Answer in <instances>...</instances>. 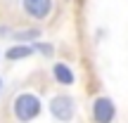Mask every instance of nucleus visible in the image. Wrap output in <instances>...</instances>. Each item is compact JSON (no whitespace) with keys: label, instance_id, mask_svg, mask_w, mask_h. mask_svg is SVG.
Returning a JSON list of instances; mask_svg holds the SVG:
<instances>
[{"label":"nucleus","instance_id":"f257e3e1","mask_svg":"<svg viewBox=\"0 0 128 123\" xmlns=\"http://www.w3.org/2000/svg\"><path fill=\"white\" fill-rule=\"evenodd\" d=\"M43 111V102L36 92H19L12 102V114L19 123H31L40 116Z\"/></svg>","mask_w":128,"mask_h":123},{"label":"nucleus","instance_id":"f03ea898","mask_svg":"<svg viewBox=\"0 0 128 123\" xmlns=\"http://www.w3.org/2000/svg\"><path fill=\"white\" fill-rule=\"evenodd\" d=\"M48 109H50V114H52L55 121L69 123L74 119V114H76V102H74V97H69V95H55L50 100V104H48Z\"/></svg>","mask_w":128,"mask_h":123},{"label":"nucleus","instance_id":"7ed1b4c3","mask_svg":"<svg viewBox=\"0 0 128 123\" xmlns=\"http://www.w3.org/2000/svg\"><path fill=\"white\" fill-rule=\"evenodd\" d=\"M116 119V107L109 97H97L92 102V121L95 123H112Z\"/></svg>","mask_w":128,"mask_h":123},{"label":"nucleus","instance_id":"20e7f679","mask_svg":"<svg viewBox=\"0 0 128 123\" xmlns=\"http://www.w3.org/2000/svg\"><path fill=\"white\" fill-rule=\"evenodd\" d=\"M22 7L31 19H38V21H40V19L50 17L52 0H22Z\"/></svg>","mask_w":128,"mask_h":123},{"label":"nucleus","instance_id":"39448f33","mask_svg":"<svg viewBox=\"0 0 128 123\" xmlns=\"http://www.w3.org/2000/svg\"><path fill=\"white\" fill-rule=\"evenodd\" d=\"M52 76H55V81L60 83V85H74V81H76L71 66L64 64V62H55L52 64Z\"/></svg>","mask_w":128,"mask_h":123},{"label":"nucleus","instance_id":"423d86ee","mask_svg":"<svg viewBox=\"0 0 128 123\" xmlns=\"http://www.w3.org/2000/svg\"><path fill=\"white\" fill-rule=\"evenodd\" d=\"M33 52H36V50H33V45H24V43H22V45H12L7 52H5V57H7L10 62H19V59L31 57Z\"/></svg>","mask_w":128,"mask_h":123},{"label":"nucleus","instance_id":"0eeeda50","mask_svg":"<svg viewBox=\"0 0 128 123\" xmlns=\"http://www.w3.org/2000/svg\"><path fill=\"white\" fill-rule=\"evenodd\" d=\"M40 36V31L38 28H26V31H14V40H26V45H28V40H33L36 43V38Z\"/></svg>","mask_w":128,"mask_h":123},{"label":"nucleus","instance_id":"6e6552de","mask_svg":"<svg viewBox=\"0 0 128 123\" xmlns=\"http://www.w3.org/2000/svg\"><path fill=\"white\" fill-rule=\"evenodd\" d=\"M31 45H33V50H38L45 57H52V52H55V47H52L50 43H31Z\"/></svg>","mask_w":128,"mask_h":123},{"label":"nucleus","instance_id":"1a4fd4ad","mask_svg":"<svg viewBox=\"0 0 128 123\" xmlns=\"http://www.w3.org/2000/svg\"><path fill=\"white\" fill-rule=\"evenodd\" d=\"M0 90H2V78H0Z\"/></svg>","mask_w":128,"mask_h":123}]
</instances>
